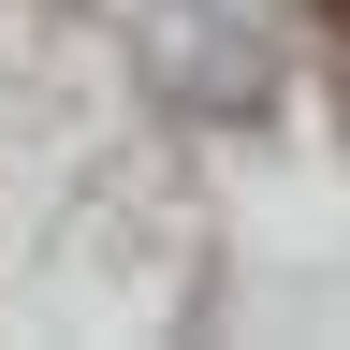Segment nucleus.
Returning <instances> with one entry per match:
<instances>
[{"mask_svg": "<svg viewBox=\"0 0 350 350\" xmlns=\"http://www.w3.org/2000/svg\"><path fill=\"white\" fill-rule=\"evenodd\" d=\"M306 15H321V29H336V44H350V0H306Z\"/></svg>", "mask_w": 350, "mask_h": 350, "instance_id": "nucleus-1", "label": "nucleus"}]
</instances>
